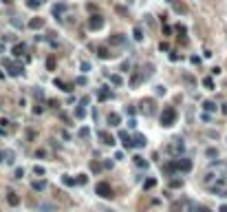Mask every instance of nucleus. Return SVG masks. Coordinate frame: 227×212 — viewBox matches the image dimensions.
<instances>
[{
    "label": "nucleus",
    "mask_w": 227,
    "mask_h": 212,
    "mask_svg": "<svg viewBox=\"0 0 227 212\" xmlns=\"http://www.w3.org/2000/svg\"><path fill=\"white\" fill-rule=\"evenodd\" d=\"M174 119H177V110H174V108H166L161 113V124L163 126H172Z\"/></svg>",
    "instance_id": "1"
},
{
    "label": "nucleus",
    "mask_w": 227,
    "mask_h": 212,
    "mask_svg": "<svg viewBox=\"0 0 227 212\" xmlns=\"http://www.w3.org/2000/svg\"><path fill=\"white\" fill-rule=\"evenodd\" d=\"M95 192H97L99 197H104V199H110V197H112V188L108 186V183H104V181H101V183H97Z\"/></svg>",
    "instance_id": "2"
},
{
    "label": "nucleus",
    "mask_w": 227,
    "mask_h": 212,
    "mask_svg": "<svg viewBox=\"0 0 227 212\" xmlns=\"http://www.w3.org/2000/svg\"><path fill=\"white\" fill-rule=\"evenodd\" d=\"M183 148H185L183 139H174V142H172V144L168 146V150H170L172 155H181V153H183Z\"/></svg>",
    "instance_id": "3"
},
{
    "label": "nucleus",
    "mask_w": 227,
    "mask_h": 212,
    "mask_svg": "<svg viewBox=\"0 0 227 212\" xmlns=\"http://www.w3.org/2000/svg\"><path fill=\"white\" fill-rule=\"evenodd\" d=\"M174 170H183V172L192 170V161L190 159H177L174 161Z\"/></svg>",
    "instance_id": "4"
},
{
    "label": "nucleus",
    "mask_w": 227,
    "mask_h": 212,
    "mask_svg": "<svg viewBox=\"0 0 227 212\" xmlns=\"http://www.w3.org/2000/svg\"><path fill=\"white\" fill-rule=\"evenodd\" d=\"M88 27H90L93 31L101 29V27H104V18H101V16H90V20H88Z\"/></svg>",
    "instance_id": "5"
},
{
    "label": "nucleus",
    "mask_w": 227,
    "mask_h": 212,
    "mask_svg": "<svg viewBox=\"0 0 227 212\" xmlns=\"http://www.w3.org/2000/svg\"><path fill=\"white\" fill-rule=\"evenodd\" d=\"M99 139L106 144V146H115V137H112V135H108L106 130H101V133H99Z\"/></svg>",
    "instance_id": "6"
},
{
    "label": "nucleus",
    "mask_w": 227,
    "mask_h": 212,
    "mask_svg": "<svg viewBox=\"0 0 227 212\" xmlns=\"http://www.w3.org/2000/svg\"><path fill=\"white\" fill-rule=\"evenodd\" d=\"M119 139L123 142V146H126V148H132V146H135V142L128 137V133H126V130H121V133H119Z\"/></svg>",
    "instance_id": "7"
},
{
    "label": "nucleus",
    "mask_w": 227,
    "mask_h": 212,
    "mask_svg": "<svg viewBox=\"0 0 227 212\" xmlns=\"http://www.w3.org/2000/svg\"><path fill=\"white\" fill-rule=\"evenodd\" d=\"M4 64H7L9 69H11V75H20V73H22V66L13 64V62H11V60H7V62H4Z\"/></svg>",
    "instance_id": "8"
},
{
    "label": "nucleus",
    "mask_w": 227,
    "mask_h": 212,
    "mask_svg": "<svg viewBox=\"0 0 227 212\" xmlns=\"http://www.w3.org/2000/svg\"><path fill=\"white\" fill-rule=\"evenodd\" d=\"M97 53H99V58H101V60H108L110 55H112V53H110V51H108V49H106V47H101V49H99Z\"/></svg>",
    "instance_id": "9"
},
{
    "label": "nucleus",
    "mask_w": 227,
    "mask_h": 212,
    "mask_svg": "<svg viewBox=\"0 0 227 212\" xmlns=\"http://www.w3.org/2000/svg\"><path fill=\"white\" fill-rule=\"evenodd\" d=\"M135 146H137V148H143V146H146V137H143V135H137V137H135Z\"/></svg>",
    "instance_id": "10"
},
{
    "label": "nucleus",
    "mask_w": 227,
    "mask_h": 212,
    "mask_svg": "<svg viewBox=\"0 0 227 212\" xmlns=\"http://www.w3.org/2000/svg\"><path fill=\"white\" fill-rule=\"evenodd\" d=\"M42 24H44V22H42V18H33V20L29 22V27H31V29H40Z\"/></svg>",
    "instance_id": "11"
},
{
    "label": "nucleus",
    "mask_w": 227,
    "mask_h": 212,
    "mask_svg": "<svg viewBox=\"0 0 227 212\" xmlns=\"http://www.w3.org/2000/svg\"><path fill=\"white\" fill-rule=\"evenodd\" d=\"M108 124H110V126H117V124H119V115H117V113H110V115H108Z\"/></svg>",
    "instance_id": "12"
},
{
    "label": "nucleus",
    "mask_w": 227,
    "mask_h": 212,
    "mask_svg": "<svg viewBox=\"0 0 227 212\" xmlns=\"http://www.w3.org/2000/svg\"><path fill=\"white\" fill-rule=\"evenodd\" d=\"M135 164H137L139 168H148V161H146L143 157H135Z\"/></svg>",
    "instance_id": "13"
},
{
    "label": "nucleus",
    "mask_w": 227,
    "mask_h": 212,
    "mask_svg": "<svg viewBox=\"0 0 227 212\" xmlns=\"http://www.w3.org/2000/svg\"><path fill=\"white\" fill-rule=\"evenodd\" d=\"M22 53H24V44H16V47H13V55H18V58H20Z\"/></svg>",
    "instance_id": "14"
},
{
    "label": "nucleus",
    "mask_w": 227,
    "mask_h": 212,
    "mask_svg": "<svg viewBox=\"0 0 227 212\" xmlns=\"http://www.w3.org/2000/svg\"><path fill=\"white\" fill-rule=\"evenodd\" d=\"M7 199H9V203H11V205H18V203H20V197H16L13 192H9V197H7Z\"/></svg>",
    "instance_id": "15"
},
{
    "label": "nucleus",
    "mask_w": 227,
    "mask_h": 212,
    "mask_svg": "<svg viewBox=\"0 0 227 212\" xmlns=\"http://www.w3.org/2000/svg\"><path fill=\"white\" fill-rule=\"evenodd\" d=\"M55 86H60L62 91H71V86L66 84V82H62V80H55Z\"/></svg>",
    "instance_id": "16"
},
{
    "label": "nucleus",
    "mask_w": 227,
    "mask_h": 212,
    "mask_svg": "<svg viewBox=\"0 0 227 212\" xmlns=\"http://www.w3.org/2000/svg\"><path fill=\"white\" fill-rule=\"evenodd\" d=\"M44 188H47L44 181H33V190H44Z\"/></svg>",
    "instance_id": "17"
},
{
    "label": "nucleus",
    "mask_w": 227,
    "mask_h": 212,
    "mask_svg": "<svg viewBox=\"0 0 227 212\" xmlns=\"http://www.w3.org/2000/svg\"><path fill=\"white\" fill-rule=\"evenodd\" d=\"M110 97V91H108V88H101V91H99V99H108Z\"/></svg>",
    "instance_id": "18"
},
{
    "label": "nucleus",
    "mask_w": 227,
    "mask_h": 212,
    "mask_svg": "<svg viewBox=\"0 0 227 212\" xmlns=\"http://www.w3.org/2000/svg\"><path fill=\"white\" fill-rule=\"evenodd\" d=\"M66 7H64V4H55V9H53V13L55 16H58V18H60V16H62V11H64Z\"/></svg>",
    "instance_id": "19"
},
{
    "label": "nucleus",
    "mask_w": 227,
    "mask_h": 212,
    "mask_svg": "<svg viewBox=\"0 0 227 212\" xmlns=\"http://www.w3.org/2000/svg\"><path fill=\"white\" fill-rule=\"evenodd\" d=\"M143 113H152V102H150V99H148V102H143Z\"/></svg>",
    "instance_id": "20"
},
{
    "label": "nucleus",
    "mask_w": 227,
    "mask_h": 212,
    "mask_svg": "<svg viewBox=\"0 0 227 212\" xmlns=\"http://www.w3.org/2000/svg\"><path fill=\"white\" fill-rule=\"evenodd\" d=\"M203 108H205V110H216V104H214V102H205Z\"/></svg>",
    "instance_id": "21"
},
{
    "label": "nucleus",
    "mask_w": 227,
    "mask_h": 212,
    "mask_svg": "<svg viewBox=\"0 0 227 212\" xmlns=\"http://www.w3.org/2000/svg\"><path fill=\"white\" fill-rule=\"evenodd\" d=\"M110 42H112V44H123V38H121V36H112Z\"/></svg>",
    "instance_id": "22"
},
{
    "label": "nucleus",
    "mask_w": 227,
    "mask_h": 212,
    "mask_svg": "<svg viewBox=\"0 0 227 212\" xmlns=\"http://www.w3.org/2000/svg\"><path fill=\"white\" fill-rule=\"evenodd\" d=\"M42 2H44V0H29V2H27V4H29L31 9H35L38 4H42Z\"/></svg>",
    "instance_id": "23"
},
{
    "label": "nucleus",
    "mask_w": 227,
    "mask_h": 212,
    "mask_svg": "<svg viewBox=\"0 0 227 212\" xmlns=\"http://www.w3.org/2000/svg\"><path fill=\"white\" fill-rule=\"evenodd\" d=\"M141 38H143V33H141V29H139V27H135V40H141Z\"/></svg>",
    "instance_id": "24"
},
{
    "label": "nucleus",
    "mask_w": 227,
    "mask_h": 212,
    "mask_svg": "<svg viewBox=\"0 0 227 212\" xmlns=\"http://www.w3.org/2000/svg\"><path fill=\"white\" fill-rule=\"evenodd\" d=\"M110 82H112L115 86H119V84H121V77H119V75H112V77H110Z\"/></svg>",
    "instance_id": "25"
},
{
    "label": "nucleus",
    "mask_w": 227,
    "mask_h": 212,
    "mask_svg": "<svg viewBox=\"0 0 227 212\" xmlns=\"http://www.w3.org/2000/svg\"><path fill=\"white\" fill-rule=\"evenodd\" d=\"M203 84H205V88H214V82L209 80V77H205V80H203Z\"/></svg>",
    "instance_id": "26"
},
{
    "label": "nucleus",
    "mask_w": 227,
    "mask_h": 212,
    "mask_svg": "<svg viewBox=\"0 0 227 212\" xmlns=\"http://www.w3.org/2000/svg\"><path fill=\"white\" fill-rule=\"evenodd\" d=\"M79 69H82L84 73H88V71H90V64H88V62H82V66H79Z\"/></svg>",
    "instance_id": "27"
},
{
    "label": "nucleus",
    "mask_w": 227,
    "mask_h": 212,
    "mask_svg": "<svg viewBox=\"0 0 227 212\" xmlns=\"http://www.w3.org/2000/svg\"><path fill=\"white\" fill-rule=\"evenodd\" d=\"M88 133H90L88 128H82V130H79V137H88Z\"/></svg>",
    "instance_id": "28"
},
{
    "label": "nucleus",
    "mask_w": 227,
    "mask_h": 212,
    "mask_svg": "<svg viewBox=\"0 0 227 212\" xmlns=\"http://www.w3.org/2000/svg\"><path fill=\"white\" fill-rule=\"evenodd\" d=\"M64 183H66V186H75V181H73L71 177H64Z\"/></svg>",
    "instance_id": "29"
},
{
    "label": "nucleus",
    "mask_w": 227,
    "mask_h": 212,
    "mask_svg": "<svg viewBox=\"0 0 227 212\" xmlns=\"http://www.w3.org/2000/svg\"><path fill=\"white\" fill-rule=\"evenodd\" d=\"M90 170H95V172H99V170H101V166H99V164H90Z\"/></svg>",
    "instance_id": "30"
},
{
    "label": "nucleus",
    "mask_w": 227,
    "mask_h": 212,
    "mask_svg": "<svg viewBox=\"0 0 227 212\" xmlns=\"http://www.w3.org/2000/svg\"><path fill=\"white\" fill-rule=\"evenodd\" d=\"M152 186H155V179H148V181L143 183V188H152Z\"/></svg>",
    "instance_id": "31"
},
{
    "label": "nucleus",
    "mask_w": 227,
    "mask_h": 212,
    "mask_svg": "<svg viewBox=\"0 0 227 212\" xmlns=\"http://www.w3.org/2000/svg\"><path fill=\"white\" fill-rule=\"evenodd\" d=\"M77 183H86V175H79L77 177Z\"/></svg>",
    "instance_id": "32"
},
{
    "label": "nucleus",
    "mask_w": 227,
    "mask_h": 212,
    "mask_svg": "<svg viewBox=\"0 0 227 212\" xmlns=\"http://www.w3.org/2000/svg\"><path fill=\"white\" fill-rule=\"evenodd\" d=\"M35 175H44V168H42V166H35Z\"/></svg>",
    "instance_id": "33"
},
{
    "label": "nucleus",
    "mask_w": 227,
    "mask_h": 212,
    "mask_svg": "<svg viewBox=\"0 0 227 212\" xmlns=\"http://www.w3.org/2000/svg\"><path fill=\"white\" fill-rule=\"evenodd\" d=\"M16 177H18V179H20V177H24V170L18 168V170H16Z\"/></svg>",
    "instance_id": "34"
},
{
    "label": "nucleus",
    "mask_w": 227,
    "mask_h": 212,
    "mask_svg": "<svg viewBox=\"0 0 227 212\" xmlns=\"http://www.w3.org/2000/svg\"><path fill=\"white\" fill-rule=\"evenodd\" d=\"M47 66H49V69H53V66H55V60H53V58H49V62H47Z\"/></svg>",
    "instance_id": "35"
},
{
    "label": "nucleus",
    "mask_w": 227,
    "mask_h": 212,
    "mask_svg": "<svg viewBox=\"0 0 227 212\" xmlns=\"http://www.w3.org/2000/svg\"><path fill=\"white\" fill-rule=\"evenodd\" d=\"M220 212H227V205H220Z\"/></svg>",
    "instance_id": "36"
},
{
    "label": "nucleus",
    "mask_w": 227,
    "mask_h": 212,
    "mask_svg": "<svg viewBox=\"0 0 227 212\" xmlns=\"http://www.w3.org/2000/svg\"><path fill=\"white\" fill-rule=\"evenodd\" d=\"M198 212H209L207 208H198Z\"/></svg>",
    "instance_id": "37"
},
{
    "label": "nucleus",
    "mask_w": 227,
    "mask_h": 212,
    "mask_svg": "<svg viewBox=\"0 0 227 212\" xmlns=\"http://www.w3.org/2000/svg\"><path fill=\"white\" fill-rule=\"evenodd\" d=\"M223 113H227V104H223Z\"/></svg>",
    "instance_id": "38"
},
{
    "label": "nucleus",
    "mask_w": 227,
    "mask_h": 212,
    "mask_svg": "<svg viewBox=\"0 0 227 212\" xmlns=\"http://www.w3.org/2000/svg\"><path fill=\"white\" fill-rule=\"evenodd\" d=\"M2 77H4V73H2V71H0V80H2Z\"/></svg>",
    "instance_id": "39"
},
{
    "label": "nucleus",
    "mask_w": 227,
    "mask_h": 212,
    "mask_svg": "<svg viewBox=\"0 0 227 212\" xmlns=\"http://www.w3.org/2000/svg\"><path fill=\"white\" fill-rule=\"evenodd\" d=\"M2 157H4V155H2V153H0V161H2Z\"/></svg>",
    "instance_id": "40"
}]
</instances>
